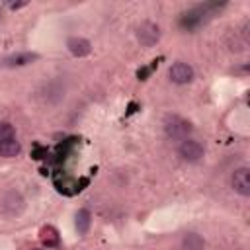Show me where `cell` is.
Masks as SVG:
<instances>
[{"label": "cell", "instance_id": "8992f818", "mask_svg": "<svg viewBox=\"0 0 250 250\" xmlns=\"http://www.w3.org/2000/svg\"><path fill=\"white\" fill-rule=\"evenodd\" d=\"M2 213L4 215H8V217H14V215H18V213H21V209H23V197L18 193V191H10V193H6V197L2 199Z\"/></svg>", "mask_w": 250, "mask_h": 250}, {"label": "cell", "instance_id": "30bf717a", "mask_svg": "<svg viewBox=\"0 0 250 250\" xmlns=\"http://www.w3.org/2000/svg\"><path fill=\"white\" fill-rule=\"evenodd\" d=\"M35 59H37L35 53H14V55L4 59V64L6 66H23V64H29Z\"/></svg>", "mask_w": 250, "mask_h": 250}, {"label": "cell", "instance_id": "5bb4252c", "mask_svg": "<svg viewBox=\"0 0 250 250\" xmlns=\"http://www.w3.org/2000/svg\"><path fill=\"white\" fill-rule=\"evenodd\" d=\"M31 250H41V248H31Z\"/></svg>", "mask_w": 250, "mask_h": 250}, {"label": "cell", "instance_id": "3957f363", "mask_svg": "<svg viewBox=\"0 0 250 250\" xmlns=\"http://www.w3.org/2000/svg\"><path fill=\"white\" fill-rule=\"evenodd\" d=\"M178 154L188 162H197L203 156V146L193 139H184L178 146Z\"/></svg>", "mask_w": 250, "mask_h": 250}, {"label": "cell", "instance_id": "277c9868", "mask_svg": "<svg viewBox=\"0 0 250 250\" xmlns=\"http://www.w3.org/2000/svg\"><path fill=\"white\" fill-rule=\"evenodd\" d=\"M230 184H232V189L240 195H250V170L246 166H240L232 172V178H230Z\"/></svg>", "mask_w": 250, "mask_h": 250}, {"label": "cell", "instance_id": "ba28073f", "mask_svg": "<svg viewBox=\"0 0 250 250\" xmlns=\"http://www.w3.org/2000/svg\"><path fill=\"white\" fill-rule=\"evenodd\" d=\"M39 240L43 242V246L55 248V246L59 244V232H57V229L51 227V225H45V227L39 230Z\"/></svg>", "mask_w": 250, "mask_h": 250}, {"label": "cell", "instance_id": "8fae6325", "mask_svg": "<svg viewBox=\"0 0 250 250\" xmlns=\"http://www.w3.org/2000/svg\"><path fill=\"white\" fill-rule=\"evenodd\" d=\"M90 223H92V219H90V211L80 209V211L76 213V230H78L80 234H86L88 229H90Z\"/></svg>", "mask_w": 250, "mask_h": 250}, {"label": "cell", "instance_id": "4fadbf2b", "mask_svg": "<svg viewBox=\"0 0 250 250\" xmlns=\"http://www.w3.org/2000/svg\"><path fill=\"white\" fill-rule=\"evenodd\" d=\"M12 137H14V125L2 121V123H0V141H4V139H12Z\"/></svg>", "mask_w": 250, "mask_h": 250}, {"label": "cell", "instance_id": "6da1fadb", "mask_svg": "<svg viewBox=\"0 0 250 250\" xmlns=\"http://www.w3.org/2000/svg\"><path fill=\"white\" fill-rule=\"evenodd\" d=\"M164 131L170 139H176V141H184L188 139V135L191 133V123L180 115H168L164 119Z\"/></svg>", "mask_w": 250, "mask_h": 250}, {"label": "cell", "instance_id": "7a4b0ae2", "mask_svg": "<svg viewBox=\"0 0 250 250\" xmlns=\"http://www.w3.org/2000/svg\"><path fill=\"white\" fill-rule=\"evenodd\" d=\"M137 37L145 47H152L160 39V27L152 21H143L137 27Z\"/></svg>", "mask_w": 250, "mask_h": 250}, {"label": "cell", "instance_id": "9c48e42d", "mask_svg": "<svg viewBox=\"0 0 250 250\" xmlns=\"http://www.w3.org/2000/svg\"><path fill=\"white\" fill-rule=\"evenodd\" d=\"M21 152V145L12 137V139H4L0 141V156L4 158H14Z\"/></svg>", "mask_w": 250, "mask_h": 250}, {"label": "cell", "instance_id": "7c38bea8", "mask_svg": "<svg viewBox=\"0 0 250 250\" xmlns=\"http://www.w3.org/2000/svg\"><path fill=\"white\" fill-rule=\"evenodd\" d=\"M203 240H201V236L199 234H195V232H188L186 236H184V250H203Z\"/></svg>", "mask_w": 250, "mask_h": 250}, {"label": "cell", "instance_id": "52a82bcc", "mask_svg": "<svg viewBox=\"0 0 250 250\" xmlns=\"http://www.w3.org/2000/svg\"><path fill=\"white\" fill-rule=\"evenodd\" d=\"M66 47H68V51H70L74 57H86V55H90V51H92L90 41L84 39V37H70L68 43H66Z\"/></svg>", "mask_w": 250, "mask_h": 250}, {"label": "cell", "instance_id": "5b68a950", "mask_svg": "<svg viewBox=\"0 0 250 250\" xmlns=\"http://www.w3.org/2000/svg\"><path fill=\"white\" fill-rule=\"evenodd\" d=\"M168 76H170V80L176 82V84H188V82L193 80V68H191L188 62L178 61V62H174V64L170 66Z\"/></svg>", "mask_w": 250, "mask_h": 250}]
</instances>
